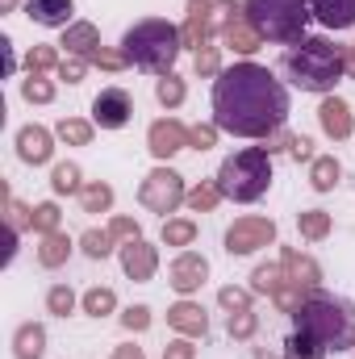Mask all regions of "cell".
Wrapping results in <instances>:
<instances>
[{
  "label": "cell",
  "instance_id": "48",
  "mask_svg": "<svg viewBox=\"0 0 355 359\" xmlns=\"http://www.w3.org/2000/svg\"><path fill=\"white\" fill-rule=\"evenodd\" d=\"M217 126L213 121H201V126H192V138H188V147L192 151H209V147H217Z\"/></svg>",
  "mask_w": 355,
  "mask_h": 359
},
{
  "label": "cell",
  "instance_id": "5",
  "mask_svg": "<svg viewBox=\"0 0 355 359\" xmlns=\"http://www.w3.org/2000/svg\"><path fill=\"white\" fill-rule=\"evenodd\" d=\"M243 17L264 42L293 46V42L305 38V29L314 21V8H309V0H243Z\"/></svg>",
  "mask_w": 355,
  "mask_h": 359
},
{
  "label": "cell",
  "instance_id": "4",
  "mask_svg": "<svg viewBox=\"0 0 355 359\" xmlns=\"http://www.w3.org/2000/svg\"><path fill=\"white\" fill-rule=\"evenodd\" d=\"M121 50H126L130 67H138V72L159 80V76L176 72L184 38H180V25H172L168 17H142V21H134L121 34Z\"/></svg>",
  "mask_w": 355,
  "mask_h": 359
},
{
  "label": "cell",
  "instance_id": "17",
  "mask_svg": "<svg viewBox=\"0 0 355 359\" xmlns=\"http://www.w3.org/2000/svg\"><path fill=\"white\" fill-rule=\"evenodd\" d=\"M21 8L42 29H67L76 21V0H25Z\"/></svg>",
  "mask_w": 355,
  "mask_h": 359
},
{
  "label": "cell",
  "instance_id": "40",
  "mask_svg": "<svg viewBox=\"0 0 355 359\" xmlns=\"http://www.w3.org/2000/svg\"><path fill=\"white\" fill-rule=\"evenodd\" d=\"M0 196H4V222L17 230H34V205H21L8 188H0Z\"/></svg>",
  "mask_w": 355,
  "mask_h": 359
},
{
  "label": "cell",
  "instance_id": "29",
  "mask_svg": "<svg viewBox=\"0 0 355 359\" xmlns=\"http://www.w3.org/2000/svg\"><path fill=\"white\" fill-rule=\"evenodd\" d=\"M159 243H163V247L188 251V247L196 243V222H192V217H168L163 230H159Z\"/></svg>",
  "mask_w": 355,
  "mask_h": 359
},
{
  "label": "cell",
  "instance_id": "50",
  "mask_svg": "<svg viewBox=\"0 0 355 359\" xmlns=\"http://www.w3.org/2000/svg\"><path fill=\"white\" fill-rule=\"evenodd\" d=\"M163 359H196V347H192V339L176 334V339L163 347Z\"/></svg>",
  "mask_w": 355,
  "mask_h": 359
},
{
  "label": "cell",
  "instance_id": "1",
  "mask_svg": "<svg viewBox=\"0 0 355 359\" xmlns=\"http://www.w3.org/2000/svg\"><path fill=\"white\" fill-rule=\"evenodd\" d=\"M288 109L293 100L284 80L255 59H239L213 80V126L222 134L264 142L288 121Z\"/></svg>",
  "mask_w": 355,
  "mask_h": 359
},
{
  "label": "cell",
  "instance_id": "28",
  "mask_svg": "<svg viewBox=\"0 0 355 359\" xmlns=\"http://www.w3.org/2000/svg\"><path fill=\"white\" fill-rule=\"evenodd\" d=\"M59 42H34L29 50H25V72H38V76H51V72H59Z\"/></svg>",
  "mask_w": 355,
  "mask_h": 359
},
{
  "label": "cell",
  "instance_id": "36",
  "mask_svg": "<svg viewBox=\"0 0 355 359\" xmlns=\"http://www.w3.org/2000/svg\"><path fill=\"white\" fill-rule=\"evenodd\" d=\"M155 100H159L163 109H180V104L188 100V84H184V76H176V72L159 76V80H155Z\"/></svg>",
  "mask_w": 355,
  "mask_h": 359
},
{
  "label": "cell",
  "instance_id": "58",
  "mask_svg": "<svg viewBox=\"0 0 355 359\" xmlns=\"http://www.w3.org/2000/svg\"><path fill=\"white\" fill-rule=\"evenodd\" d=\"M351 355H355V347H351Z\"/></svg>",
  "mask_w": 355,
  "mask_h": 359
},
{
  "label": "cell",
  "instance_id": "10",
  "mask_svg": "<svg viewBox=\"0 0 355 359\" xmlns=\"http://www.w3.org/2000/svg\"><path fill=\"white\" fill-rule=\"evenodd\" d=\"M130 117H134V100H130L126 88L113 84V88H100L92 96V121H96L100 130H126Z\"/></svg>",
  "mask_w": 355,
  "mask_h": 359
},
{
  "label": "cell",
  "instance_id": "54",
  "mask_svg": "<svg viewBox=\"0 0 355 359\" xmlns=\"http://www.w3.org/2000/svg\"><path fill=\"white\" fill-rule=\"evenodd\" d=\"M113 359H147V351H142V347H134V343H121V347L113 351Z\"/></svg>",
  "mask_w": 355,
  "mask_h": 359
},
{
  "label": "cell",
  "instance_id": "47",
  "mask_svg": "<svg viewBox=\"0 0 355 359\" xmlns=\"http://www.w3.org/2000/svg\"><path fill=\"white\" fill-rule=\"evenodd\" d=\"M88 59H76V55H67L63 63H59V72H55V80H63V84H84V76H88Z\"/></svg>",
  "mask_w": 355,
  "mask_h": 359
},
{
  "label": "cell",
  "instance_id": "33",
  "mask_svg": "<svg viewBox=\"0 0 355 359\" xmlns=\"http://www.w3.org/2000/svg\"><path fill=\"white\" fill-rule=\"evenodd\" d=\"M92 134H96V121H84V117H63L55 126V138L67 142V147H88Z\"/></svg>",
  "mask_w": 355,
  "mask_h": 359
},
{
  "label": "cell",
  "instance_id": "34",
  "mask_svg": "<svg viewBox=\"0 0 355 359\" xmlns=\"http://www.w3.org/2000/svg\"><path fill=\"white\" fill-rule=\"evenodd\" d=\"M222 42H209V46H201L196 55H192V72H196V80H217L226 67H222Z\"/></svg>",
  "mask_w": 355,
  "mask_h": 359
},
{
  "label": "cell",
  "instance_id": "19",
  "mask_svg": "<svg viewBox=\"0 0 355 359\" xmlns=\"http://www.w3.org/2000/svg\"><path fill=\"white\" fill-rule=\"evenodd\" d=\"M59 46H63L67 55H76V59H92V55L100 50V29H96L92 21H72V25L63 29Z\"/></svg>",
  "mask_w": 355,
  "mask_h": 359
},
{
  "label": "cell",
  "instance_id": "21",
  "mask_svg": "<svg viewBox=\"0 0 355 359\" xmlns=\"http://www.w3.org/2000/svg\"><path fill=\"white\" fill-rule=\"evenodd\" d=\"M46 355V326L42 322H21L13 330V359H42Z\"/></svg>",
  "mask_w": 355,
  "mask_h": 359
},
{
  "label": "cell",
  "instance_id": "24",
  "mask_svg": "<svg viewBox=\"0 0 355 359\" xmlns=\"http://www.w3.org/2000/svg\"><path fill=\"white\" fill-rule=\"evenodd\" d=\"M84 184H88V180L80 172V163H72V159H63V163L51 168V192H55V196H80Z\"/></svg>",
  "mask_w": 355,
  "mask_h": 359
},
{
  "label": "cell",
  "instance_id": "25",
  "mask_svg": "<svg viewBox=\"0 0 355 359\" xmlns=\"http://www.w3.org/2000/svg\"><path fill=\"white\" fill-rule=\"evenodd\" d=\"M222 201H226V196H222L217 180H201V184H192V188H188V196H184V209H188V213H213Z\"/></svg>",
  "mask_w": 355,
  "mask_h": 359
},
{
  "label": "cell",
  "instance_id": "7",
  "mask_svg": "<svg viewBox=\"0 0 355 359\" xmlns=\"http://www.w3.org/2000/svg\"><path fill=\"white\" fill-rule=\"evenodd\" d=\"M184 196H188L184 176H180L176 168H168V163L151 168V172L142 176V184H138V205H142L147 213H159L163 222H168L180 205H184Z\"/></svg>",
  "mask_w": 355,
  "mask_h": 359
},
{
  "label": "cell",
  "instance_id": "38",
  "mask_svg": "<svg viewBox=\"0 0 355 359\" xmlns=\"http://www.w3.org/2000/svg\"><path fill=\"white\" fill-rule=\"evenodd\" d=\"M76 305H80V297H76L72 284H51V288H46V313L67 318V313H76Z\"/></svg>",
  "mask_w": 355,
  "mask_h": 359
},
{
  "label": "cell",
  "instance_id": "30",
  "mask_svg": "<svg viewBox=\"0 0 355 359\" xmlns=\"http://www.w3.org/2000/svg\"><path fill=\"white\" fill-rule=\"evenodd\" d=\"M80 209H84V213H113V184L88 180V184L80 188Z\"/></svg>",
  "mask_w": 355,
  "mask_h": 359
},
{
  "label": "cell",
  "instance_id": "41",
  "mask_svg": "<svg viewBox=\"0 0 355 359\" xmlns=\"http://www.w3.org/2000/svg\"><path fill=\"white\" fill-rule=\"evenodd\" d=\"M59 222H63L59 201H42V205H34V234H38V238H42V234H55Z\"/></svg>",
  "mask_w": 355,
  "mask_h": 359
},
{
  "label": "cell",
  "instance_id": "16",
  "mask_svg": "<svg viewBox=\"0 0 355 359\" xmlns=\"http://www.w3.org/2000/svg\"><path fill=\"white\" fill-rule=\"evenodd\" d=\"M168 326L184 334V339H205L209 334V313L201 309V301H192V297H180L176 305L168 309Z\"/></svg>",
  "mask_w": 355,
  "mask_h": 359
},
{
  "label": "cell",
  "instance_id": "49",
  "mask_svg": "<svg viewBox=\"0 0 355 359\" xmlns=\"http://www.w3.org/2000/svg\"><path fill=\"white\" fill-rule=\"evenodd\" d=\"M288 159H293V163H314V159H318V155H314V138L297 134L293 147H288Z\"/></svg>",
  "mask_w": 355,
  "mask_h": 359
},
{
  "label": "cell",
  "instance_id": "15",
  "mask_svg": "<svg viewBox=\"0 0 355 359\" xmlns=\"http://www.w3.org/2000/svg\"><path fill=\"white\" fill-rule=\"evenodd\" d=\"M318 126H322V134H326V138H335V142H347V138L355 134V113H351V104H347L339 92L322 96V104H318Z\"/></svg>",
  "mask_w": 355,
  "mask_h": 359
},
{
  "label": "cell",
  "instance_id": "56",
  "mask_svg": "<svg viewBox=\"0 0 355 359\" xmlns=\"http://www.w3.org/2000/svg\"><path fill=\"white\" fill-rule=\"evenodd\" d=\"M17 4L21 0H0V13H17Z\"/></svg>",
  "mask_w": 355,
  "mask_h": 359
},
{
  "label": "cell",
  "instance_id": "35",
  "mask_svg": "<svg viewBox=\"0 0 355 359\" xmlns=\"http://www.w3.org/2000/svg\"><path fill=\"white\" fill-rule=\"evenodd\" d=\"M21 96H25L29 104H51V100L59 96V84H55L51 76H38V72H25V80H21Z\"/></svg>",
  "mask_w": 355,
  "mask_h": 359
},
{
  "label": "cell",
  "instance_id": "46",
  "mask_svg": "<svg viewBox=\"0 0 355 359\" xmlns=\"http://www.w3.org/2000/svg\"><path fill=\"white\" fill-rule=\"evenodd\" d=\"M109 234H113V243L121 247V243H134V238H142V226L134 222V217H109Z\"/></svg>",
  "mask_w": 355,
  "mask_h": 359
},
{
  "label": "cell",
  "instance_id": "51",
  "mask_svg": "<svg viewBox=\"0 0 355 359\" xmlns=\"http://www.w3.org/2000/svg\"><path fill=\"white\" fill-rule=\"evenodd\" d=\"M293 138H297V134H288V126H280V130H276V134H267V138H264L267 155H280V151H284V155H288V147H293Z\"/></svg>",
  "mask_w": 355,
  "mask_h": 359
},
{
  "label": "cell",
  "instance_id": "31",
  "mask_svg": "<svg viewBox=\"0 0 355 359\" xmlns=\"http://www.w3.org/2000/svg\"><path fill=\"white\" fill-rule=\"evenodd\" d=\"M330 351L314 339V334H301V330H293L288 339H284V351H280V359H326Z\"/></svg>",
  "mask_w": 355,
  "mask_h": 359
},
{
  "label": "cell",
  "instance_id": "27",
  "mask_svg": "<svg viewBox=\"0 0 355 359\" xmlns=\"http://www.w3.org/2000/svg\"><path fill=\"white\" fill-rule=\"evenodd\" d=\"M297 230H301L305 243H322V238H330L335 222H330L326 209H301V213H297Z\"/></svg>",
  "mask_w": 355,
  "mask_h": 359
},
{
  "label": "cell",
  "instance_id": "3",
  "mask_svg": "<svg viewBox=\"0 0 355 359\" xmlns=\"http://www.w3.org/2000/svg\"><path fill=\"white\" fill-rule=\"evenodd\" d=\"M293 330L314 334L326 351H351L355 347V305L347 297L314 288V292H305L301 309L293 313Z\"/></svg>",
  "mask_w": 355,
  "mask_h": 359
},
{
  "label": "cell",
  "instance_id": "12",
  "mask_svg": "<svg viewBox=\"0 0 355 359\" xmlns=\"http://www.w3.org/2000/svg\"><path fill=\"white\" fill-rule=\"evenodd\" d=\"M13 147H17V159H21V163L42 168V163H51V159H55V130H46V126L29 121V126H21V130H17Z\"/></svg>",
  "mask_w": 355,
  "mask_h": 359
},
{
  "label": "cell",
  "instance_id": "45",
  "mask_svg": "<svg viewBox=\"0 0 355 359\" xmlns=\"http://www.w3.org/2000/svg\"><path fill=\"white\" fill-rule=\"evenodd\" d=\"M88 63H92V67H100V72H109V76H117V72H126V67H130L126 50H113V46H100Z\"/></svg>",
  "mask_w": 355,
  "mask_h": 359
},
{
  "label": "cell",
  "instance_id": "57",
  "mask_svg": "<svg viewBox=\"0 0 355 359\" xmlns=\"http://www.w3.org/2000/svg\"><path fill=\"white\" fill-rule=\"evenodd\" d=\"M255 359H280V355H272V351H264V347H255Z\"/></svg>",
  "mask_w": 355,
  "mask_h": 359
},
{
  "label": "cell",
  "instance_id": "18",
  "mask_svg": "<svg viewBox=\"0 0 355 359\" xmlns=\"http://www.w3.org/2000/svg\"><path fill=\"white\" fill-rule=\"evenodd\" d=\"M280 264H284V271H288L293 284H301V288H322V264H318L314 255H305V251H297V247H280Z\"/></svg>",
  "mask_w": 355,
  "mask_h": 359
},
{
  "label": "cell",
  "instance_id": "52",
  "mask_svg": "<svg viewBox=\"0 0 355 359\" xmlns=\"http://www.w3.org/2000/svg\"><path fill=\"white\" fill-rule=\"evenodd\" d=\"M17 238H21V230L4 222V255H0V264H4V268H8V264L17 259Z\"/></svg>",
  "mask_w": 355,
  "mask_h": 359
},
{
  "label": "cell",
  "instance_id": "32",
  "mask_svg": "<svg viewBox=\"0 0 355 359\" xmlns=\"http://www.w3.org/2000/svg\"><path fill=\"white\" fill-rule=\"evenodd\" d=\"M80 309H84L88 318H109V313H117V292H113L109 284H96V288H88V292L80 297Z\"/></svg>",
  "mask_w": 355,
  "mask_h": 359
},
{
  "label": "cell",
  "instance_id": "13",
  "mask_svg": "<svg viewBox=\"0 0 355 359\" xmlns=\"http://www.w3.org/2000/svg\"><path fill=\"white\" fill-rule=\"evenodd\" d=\"M117 259H121V271H126L134 284H147V280H155V271H159V247L147 243V238H134V243H121V247H117Z\"/></svg>",
  "mask_w": 355,
  "mask_h": 359
},
{
  "label": "cell",
  "instance_id": "53",
  "mask_svg": "<svg viewBox=\"0 0 355 359\" xmlns=\"http://www.w3.org/2000/svg\"><path fill=\"white\" fill-rule=\"evenodd\" d=\"M0 55H4V76L13 80V76H17V55H13V38H8V34L0 38Z\"/></svg>",
  "mask_w": 355,
  "mask_h": 359
},
{
  "label": "cell",
  "instance_id": "20",
  "mask_svg": "<svg viewBox=\"0 0 355 359\" xmlns=\"http://www.w3.org/2000/svg\"><path fill=\"white\" fill-rule=\"evenodd\" d=\"M322 29H355V0H309Z\"/></svg>",
  "mask_w": 355,
  "mask_h": 359
},
{
  "label": "cell",
  "instance_id": "9",
  "mask_svg": "<svg viewBox=\"0 0 355 359\" xmlns=\"http://www.w3.org/2000/svg\"><path fill=\"white\" fill-rule=\"evenodd\" d=\"M180 38L184 50H201L209 42H217V17H213V0H188L184 4V21H180Z\"/></svg>",
  "mask_w": 355,
  "mask_h": 359
},
{
  "label": "cell",
  "instance_id": "55",
  "mask_svg": "<svg viewBox=\"0 0 355 359\" xmlns=\"http://www.w3.org/2000/svg\"><path fill=\"white\" fill-rule=\"evenodd\" d=\"M343 63H347V80H355V42L343 46Z\"/></svg>",
  "mask_w": 355,
  "mask_h": 359
},
{
  "label": "cell",
  "instance_id": "23",
  "mask_svg": "<svg viewBox=\"0 0 355 359\" xmlns=\"http://www.w3.org/2000/svg\"><path fill=\"white\" fill-rule=\"evenodd\" d=\"M339 180H343V163H339L335 155H318V159L309 163V188H314V192H335Z\"/></svg>",
  "mask_w": 355,
  "mask_h": 359
},
{
  "label": "cell",
  "instance_id": "44",
  "mask_svg": "<svg viewBox=\"0 0 355 359\" xmlns=\"http://www.w3.org/2000/svg\"><path fill=\"white\" fill-rule=\"evenodd\" d=\"M117 318H121V326H126L130 334H142V330H151V322H155L151 305H130V309H121Z\"/></svg>",
  "mask_w": 355,
  "mask_h": 359
},
{
  "label": "cell",
  "instance_id": "22",
  "mask_svg": "<svg viewBox=\"0 0 355 359\" xmlns=\"http://www.w3.org/2000/svg\"><path fill=\"white\" fill-rule=\"evenodd\" d=\"M80 243H72L63 230H55V234H42L38 238V264L46 271H55V268H63L67 259H72V251H76Z\"/></svg>",
  "mask_w": 355,
  "mask_h": 359
},
{
  "label": "cell",
  "instance_id": "14",
  "mask_svg": "<svg viewBox=\"0 0 355 359\" xmlns=\"http://www.w3.org/2000/svg\"><path fill=\"white\" fill-rule=\"evenodd\" d=\"M205 280H209V259L201 251H180L176 259L168 264V284L176 288L180 297H192Z\"/></svg>",
  "mask_w": 355,
  "mask_h": 359
},
{
  "label": "cell",
  "instance_id": "39",
  "mask_svg": "<svg viewBox=\"0 0 355 359\" xmlns=\"http://www.w3.org/2000/svg\"><path fill=\"white\" fill-rule=\"evenodd\" d=\"M80 251H84L88 259H109V255L117 251V243H113V234H109V230H96V226H92V230L80 234Z\"/></svg>",
  "mask_w": 355,
  "mask_h": 359
},
{
  "label": "cell",
  "instance_id": "43",
  "mask_svg": "<svg viewBox=\"0 0 355 359\" xmlns=\"http://www.w3.org/2000/svg\"><path fill=\"white\" fill-rule=\"evenodd\" d=\"M305 292H314V288H301V284H293V280H288V284H284V288H280V292L272 297V305H276L280 313H288V318H293V313L301 309V301H305Z\"/></svg>",
  "mask_w": 355,
  "mask_h": 359
},
{
  "label": "cell",
  "instance_id": "8",
  "mask_svg": "<svg viewBox=\"0 0 355 359\" xmlns=\"http://www.w3.org/2000/svg\"><path fill=\"white\" fill-rule=\"evenodd\" d=\"M276 243V222L272 217H260V213H247V217H234L222 234V247L226 255H255Z\"/></svg>",
  "mask_w": 355,
  "mask_h": 359
},
{
  "label": "cell",
  "instance_id": "37",
  "mask_svg": "<svg viewBox=\"0 0 355 359\" xmlns=\"http://www.w3.org/2000/svg\"><path fill=\"white\" fill-rule=\"evenodd\" d=\"M226 334L234 343H251L260 334V313L255 309H239V313H226Z\"/></svg>",
  "mask_w": 355,
  "mask_h": 359
},
{
  "label": "cell",
  "instance_id": "11",
  "mask_svg": "<svg viewBox=\"0 0 355 359\" xmlns=\"http://www.w3.org/2000/svg\"><path fill=\"white\" fill-rule=\"evenodd\" d=\"M188 138H192V130H188L180 117H159V121H151V130H147V151H151L159 163H168L172 155L188 151Z\"/></svg>",
  "mask_w": 355,
  "mask_h": 359
},
{
  "label": "cell",
  "instance_id": "6",
  "mask_svg": "<svg viewBox=\"0 0 355 359\" xmlns=\"http://www.w3.org/2000/svg\"><path fill=\"white\" fill-rule=\"evenodd\" d=\"M213 180H217L222 196L234 201V205L260 201L272 188V155H267V147H243V151L226 155Z\"/></svg>",
  "mask_w": 355,
  "mask_h": 359
},
{
  "label": "cell",
  "instance_id": "42",
  "mask_svg": "<svg viewBox=\"0 0 355 359\" xmlns=\"http://www.w3.org/2000/svg\"><path fill=\"white\" fill-rule=\"evenodd\" d=\"M251 288H239V284H226V288H217V305L226 309V313H239V309H251Z\"/></svg>",
  "mask_w": 355,
  "mask_h": 359
},
{
  "label": "cell",
  "instance_id": "26",
  "mask_svg": "<svg viewBox=\"0 0 355 359\" xmlns=\"http://www.w3.org/2000/svg\"><path fill=\"white\" fill-rule=\"evenodd\" d=\"M284 284H288V271H284L280 259H276V264H260V268L251 271V292H255V297H276Z\"/></svg>",
  "mask_w": 355,
  "mask_h": 359
},
{
  "label": "cell",
  "instance_id": "2",
  "mask_svg": "<svg viewBox=\"0 0 355 359\" xmlns=\"http://www.w3.org/2000/svg\"><path fill=\"white\" fill-rule=\"evenodd\" d=\"M280 76L301 92H318V96H330L335 84L347 76V63H343V46H335L326 34H305L301 42L284 46L280 55Z\"/></svg>",
  "mask_w": 355,
  "mask_h": 359
}]
</instances>
